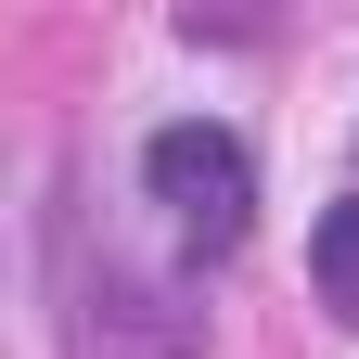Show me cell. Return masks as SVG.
Wrapping results in <instances>:
<instances>
[{
	"instance_id": "2",
	"label": "cell",
	"mask_w": 359,
	"mask_h": 359,
	"mask_svg": "<svg viewBox=\"0 0 359 359\" xmlns=\"http://www.w3.org/2000/svg\"><path fill=\"white\" fill-rule=\"evenodd\" d=\"M308 269H321V308H334V321H359V193H346V205H321Z\"/></svg>"
},
{
	"instance_id": "1",
	"label": "cell",
	"mask_w": 359,
	"mask_h": 359,
	"mask_svg": "<svg viewBox=\"0 0 359 359\" xmlns=\"http://www.w3.org/2000/svg\"><path fill=\"white\" fill-rule=\"evenodd\" d=\"M142 180H154V205L180 218V231H193V257H231L244 218H257V167H244L231 128H205V116L154 128V142H142Z\"/></svg>"
}]
</instances>
